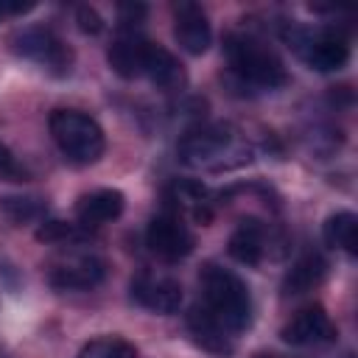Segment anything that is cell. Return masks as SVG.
<instances>
[{
	"mask_svg": "<svg viewBox=\"0 0 358 358\" xmlns=\"http://www.w3.org/2000/svg\"><path fill=\"white\" fill-rule=\"evenodd\" d=\"M182 165L196 171H229L252 159L246 140L227 123H196L176 143Z\"/></svg>",
	"mask_w": 358,
	"mask_h": 358,
	"instance_id": "cell-1",
	"label": "cell"
},
{
	"mask_svg": "<svg viewBox=\"0 0 358 358\" xmlns=\"http://www.w3.org/2000/svg\"><path fill=\"white\" fill-rule=\"evenodd\" d=\"M199 288H201L199 305L207 313H213L232 336L243 333L252 324V294L235 271L218 263H204L199 274Z\"/></svg>",
	"mask_w": 358,
	"mask_h": 358,
	"instance_id": "cell-2",
	"label": "cell"
},
{
	"mask_svg": "<svg viewBox=\"0 0 358 358\" xmlns=\"http://www.w3.org/2000/svg\"><path fill=\"white\" fill-rule=\"evenodd\" d=\"M224 56H227L229 70L243 84H252L260 90H277L288 81L282 59L266 42H260L249 34H227Z\"/></svg>",
	"mask_w": 358,
	"mask_h": 358,
	"instance_id": "cell-3",
	"label": "cell"
},
{
	"mask_svg": "<svg viewBox=\"0 0 358 358\" xmlns=\"http://www.w3.org/2000/svg\"><path fill=\"white\" fill-rule=\"evenodd\" d=\"M48 126H50V134H53L59 151L70 162L92 165L101 159V154L106 148V137L95 117H90L78 109H56L50 115Z\"/></svg>",
	"mask_w": 358,
	"mask_h": 358,
	"instance_id": "cell-4",
	"label": "cell"
},
{
	"mask_svg": "<svg viewBox=\"0 0 358 358\" xmlns=\"http://www.w3.org/2000/svg\"><path fill=\"white\" fill-rule=\"evenodd\" d=\"M288 48L313 70L319 73H333L341 70L350 59V42L338 28H302L291 25L285 31Z\"/></svg>",
	"mask_w": 358,
	"mask_h": 358,
	"instance_id": "cell-5",
	"label": "cell"
},
{
	"mask_svg": "<svg viewBox=\"0 0 358 358\" xmlns=\"http://www.w3.org/2000/svg\"><path fill=\"white\" fill-rule=\"evenodd\" d=\"M11 50L48 70L50 76H67L73 67V50L50 28H22L11 36Z\"/></svg>",
	"mask_w": 358,
	"mask_h": 358,
	"instance_id": "cell-6",
	"label": "cell"
},
{
	"mask_svg": "<svg viewBox=\"0 0 358 358\" xmlns=\"http://www.w3.org/2000/svg\"><path fill=\"white\" fill-rule=\"evenodd\" d=\"M145 246L154 257H159L165 263H176L193 252V232L176 210H165L148 221Z\"/></svg>",
	"mask_w": 358,
	"mask_h": 358,
	"instance_id": "cell-7",
	"label": "cell"
},
{
	"mask_svg": "<svg viewBox=\"0 0 358 358\" xmlns=\"http://www.w3.org/2000/svg\"><path fill=\"white\" fill-rule=\"evenodd\" d=\"M106 277V263L92 252H67L48 266V282L59 291H90Z\"/></svg>",
	"mask_w": 358,
	"mask_h": 358,
	"instance_id": "cell-8",
	"label": "cell"
},
{
	"mask_svg": "<svg viewBox=\"0 0 358 358\" xmlns=\"http://www.w3.org/2000/svg\"><path fill=\"white\" fill-rule=\"evenodd\" d=\"M131 299L154 313H176L182 305V285L171 274L140 271L131 280Z\"/></svg>",
	"mask_w": 358,
	"mask_h": 358,
	"instance_id": "cell-9",
	"label": "cell"
},
{
	"mask_svg": "<svg viewBox=\"0 0 358 358\" xmlns=\"http://www.w3.org/2000/svg\"><path fill=\"white\" fill-rule=\"evenodd\" d=\"M280 336L285 344H294V347H316L336 338V324L322 305H308L296 310L291 322H285Z\"/></svg>",
	"mask_w": 358,
	"mask_h": 358,
	"instance_id": "cell-10",
	"label": "cell"
},
{
	"mask_svg": "<svg viewBox=\"0 0 358 358\" xmlns=\"http://www.w3.org/2000/svg\"><path fill=\"white\" fill-rule=\"evenodd\" d=\"M173 36L182 50L201 56L213 42V28L199 3H176L173 6Z\"/></svg>",
	"mask_w": 358,
	"mask_h": 358,
	"instance_id": "cell-11",
	"label": "cell"
},
{
	"mask_svg": "<svg viewBox=\"0 0 358 358\" xmlns=\"http://www.w3.org/2000/svg\"><path fill=\"white\" fill-rule=\"evenodd\" d=\"M151 39H145L137 31H126L120 28V34L112 39L106 59L109 67L120 76V78H143V67H145V56H148Z\"/></svg>",
	"mask_w": 358,
	"mask_h": 358,
	"instance_id": "cell-12",
	"label": "cell"
},
{
	"mask_svg": "<svg viewBox=\"0 0 358 358\" xmlns=\"http://www.w3.org/2000/svg\"><path fill=\"white\" fill-rule=\"evenodd\" d=\"M187 330H190V336H193V341L201 347V350H207V352H213V355H229L232 352V333L213 316V313H207L199 302L190 308V313H187Z\"/></svg>",
	"mask_w": 358,
	"mask_h": 358,
	"instance_id": "cell-13",
	"label": "cell"
},
{
	"mask_svg": "<svg viewBox=\"0 0 358 358\" xmlns=\"http://www.w3.org/2000/svg\"><path fill=\"white\" fill-rule=\"evenodd\" d=\"M123 193L115 187H101L92 193H84L76 201V218L81 227H101L106 221H115L123 213Z\"/></svg>",
	"mask_w": 358,
	"mask_h": 358,
	"instance_id": "cell-14",
	"label": "cell"
},
{
	"mask_svg": "<svg viewBox=\"0 0 358 358\" xmlns=\"http://www.w3.org/2000/svg\"><path fill=\"white\" fill-rule=\"evenodd\" d=\"M143 78H148L154 87H159L165 92H176L185 87L187 73H185V64L171 50L151 42L148 56H145V67H143Z\"/></svg>",
	"mask_w": 358,
	"mask_h": 358,
	"instance_id": "cell-15",
	"label": "cell"
},
{
	"mask_svg": "<svg viewBox=\"0 0 358 358\" xmlns=\"http://www.w3.org/2000/svg\"><path fill=\"white\" fill-rule=\"evenodd\" d=\"M229 255L243 266H257L266 252V227L257 218H243L227 243Z\"/></svg>",
	"mask_w": 358,
	"mask_h": 358,
	"instance_id": "cell-16",
	"label": "cell"
},
{
	"mask_svg": "<svg viewBox=\"0 0 358 358\" xmlns=\"http://www.w3.org/2000/svg\"><path fill=\"white\" fill-rule=\"evenodd\" d=\"M324 271H327V263L322 255L310 252V255H302L285 274L282 280V294H305L310 288H316L322 280H324Z\"/></svg>",
	"mask_w": 358,
	"mask_h": 358,
	"instance_id": "cell-17",
	"label": "cell"
},
{
	"mask_svg": "<svg viewBox=\"0 0 358 358\" xmlns=\"http://www.w3.org/2000/svg\"><path fill=\"white\" fill-rule=\"evenodd\" d=\"M322 235H324V243H327V246L341 249V252H347L350 257L358 255V218H355V213H350V210L333 213V215L324 221Z\"/></svg>",
	"mask_w": 358,
	"mask_h": 358,
	"instance_id": "cell-18",
	"label": "cell"
},
{
	"mask_svg": "<svg viewBox=\"0 0 358 358\" xmlns=\"http://www.w3.org/2000/svg\"><path fill=\"white\" fill-rule=\"evenodd\" d=\"M45 201L39 196H0V213L11 224H31L45 215Z\"/></svg>",
	"mask_w": 358,
	"mask_h": 358,
	"instance_id": "cell-19",
	"label": "cell"
},
{
	"mask_svg": "<svg viewBox=\"0 0 358 358\" xmlns=\"http://www.w3.org/2000/svg\"><path fill=\"white\" fill-rule=\"evenodd\" d=\"M173 199H176V204H182L185 210H190L196 218H201V221L210 218V193H207L204 185L190 182V179L176 182L173 185Z\"/></svg>",
	"mask_w": 358,
	"mask_h": 358,
	"instance_id": "cell-20",
	"label": "cell"
},
{
	"mask_svg": "<svg viewBox=\"0 0 358 358\" xmlns=\"http://www.w3.org/2000/svg\"><path fill=\"white\" fill-rule=\"evenodd\" d=\"M78 358H137V350L126 338L103 336V338H92L90 344H84Z\"/></svg>",
	"mask_w": 358,
	"mask_h": 358,
	"instance_id": "cell-21",
	"label": "cell"
},
{
	"mask_svg": "<svg viewBox=\"0 0 358 358\" xmlns=\"http://www.w3.org/2000/svg\"><path fill=\"white\" fill-rule=\"evenodd\" d=\"M78 235H81V224H67V221H42V227L36 229V238L45 243H62Z\"/></svg>",
	"mask_w": 358,
	"mask_h": 358,
	"instance_id": "cell-22",
	"label": "cell"
},
{
	"mask_svg": "<svg viewBox=\"0 0 358 358\" xmlns=\"http://www.w3.org/2000/svg\"><path fill=\"white\" fill-rule=\"evenodd\" d=\"M22 176H25V173H22V168L17 165L14 154L8 151L6 143H0V182H20Z\"/></svg>",
	"mask_w": 358,
	"mask_h": 358,
	"instance_id": "cell-23",
	"label": "cell"
},
{
	"mask_svg": "<svg viewBox=\"0 0 358 358\" xmlns=\"http://www.w3.org/2000/svg\"><path fill=\"white\" fill-rule=\"evenodd\" d=\"M76 20H78V28H81L84 34H98V31L103 28V20H101V17H98V11H95V8H90V6H78Z\"/></svg>",
	"mask_w": 358,
	"mask_h": 358,
	"instance_id": "cell-24",
	"label": "cell"
},
{
	"mask_svg": "<svg viewBox=\"0 0 358 358\" xmlns=\"http://www.w3.org/2000/svg\"><path fill=\"white\" fill-rule=\"evenodd\" d=\"M117 14H120V25L126 28V31H134V25L145 17V6H120L117 8Z\"/></svg>",
	"mask_w": 358,
	"mask_h": 358,
	"instance_id": "cell-25",
	"label": "cell"
},
{
	"mask_svg": "<svg viewBox=\"0 0 358 358\" xmlns=\"http://www.w3.org/2000/svg\"><path fill=\"white\" fill-rule=\"evenodd\" d=\"M34 8V3H14V0H0V20H6V17H20V14H25V11H31Z\"/></svg>",
	"mask_w": 358,
	"mask_h": 358,
	"instance_id": "cell-26",
	"label": "cell"
},
{
	"mask_svg": "<svg viewBox=\"0 0 358 358\" xmlns=\"http://www.w3.org/2000/svg\"><path fill=\"white\" fill-rule=\"evenodd\" d=\"M257 358H280V355H257Z\"/></svg>",
	"mask_w": 358,
	"mask_h": 358,
	"instance_id": "cell-27",
	"label": "cell"
}]
</instances>
